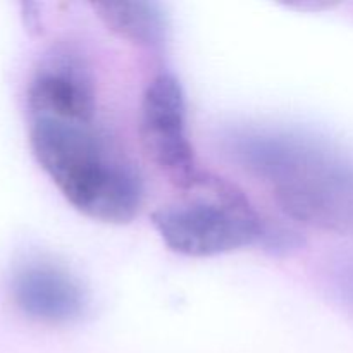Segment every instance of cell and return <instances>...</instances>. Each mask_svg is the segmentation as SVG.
I'll return each instance as SVG.
<instances>
[{"instance_id":"6","label":"cell","mask_w":353,"mask_h":353,"mask_svg":"<svg viewBox=\"0 0 353 353\" xmlns=\"http://www.w3.org/2000/svg\"><path fill=\"white\" fill-rule=\"evenodd\" d=\"M28 109L30 116L95 119V79L85 59L69 48L52 52L28 85Z\"/></svg>"},{"instance_id":"7","label":"cell","mask_w":353,"mask_h":353,"mask_svg":"<svg viewBox=\"0 0 353 353\" xmlns=\"http://www.w3.org/2000/svg\"><path fill=\"white\" fill-rule=\"evenodd\" d=\"M97 16L110 30L137 47L157 50L168 38V19L161 3L148 0L95 2Z\"/></svg>"},{"instance_id":"4","label":"cell","mask_w":353,"mask_h":353,"mask_svg":"<svg viewBox=\"0 0 353 353\" xmlns=\"http://www.w3.org/2000/svg\"><path fill=\"white\" fill-rule=\"evenodd\" d=\"M140 140L147 157L178 188L190 192L205 178L196 165L186 130L185 92L169 72L157 74L145 88L140 105Z\"/></svg>"},{"instance_id":"5","label":"cell","mask_w":353,"mask_h":353,"mask_svg":"<svg viewBox=\"0 0 353 353\" xmlns=\"http://www.w3.org/2000/svg\"><path fill=\"white\" fill-rule=\"evenodd\" d=\"M10 299L24 317L48 326L76 323L88 307V295L79 279L45 255H30L14 265Z\"/></svg>"},{"instance_id":"3","label":"cell","mask_w":353,"mask_h":353,"mask_svg":"<svg viewBox=\"0 0 353 353\" xmlns=\"http://www.w3.org/2000/svg\"><path fill=\"white\" fill-rule=\"evenodd\" d=\"M190 192L195 193L152 216L169 250L185 257H216L274 240L276 233L236 186L205 174Z\"/></svg>"},{"instance_id":"2","label":"cell","mask_w":353,"mask_h":353,"mask_svg":"<svg viewBox=\"0 0 353 353\" xmlns=\"http://www.w3.org/2000/svg\"><path fill=\"white\" fill-rule=\"evenodd\" d=\"M30 145L45 174L83 216L105 224H128L138 216L141 176L99 117L31 116Z\"/></svg>"},{"instance_id":"1","label":"cell","mask_w":353,"mask_h":353,"mask_svg":"<svg viewBox=\"0 0 353 353\" xmlns=\"http://www.w3.org/2000/svg\"><path fill=\"white\" fill-rule=\"evenodd\" d=\"M224 148L299 223L353 238V154L326 138L240 128Z\"/></svg>"}]
</instances>
